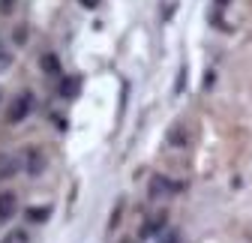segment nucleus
Instances as JSON below:
<instances>
[{
  "label": "nucleus",
  "instance_id": "1",
  "mask_svg": "<svg viewBox=\"0 0 252 243\" xmlns=\"http://www.w3.org/2000/svg\"><path fill=\"white\" fill-rule=\"evenodd\" d=\"M15 210H18V198H15L12 192H3V195H0V222L12 219Z\"/></svg>",
  "mask_w": 252,
  "mask_h": 243
},
{
  "label": "nucleus",
  "instance_id": "2",
  "mask_svg": "<svg viewBox=\"0 0 252 243\" xmlns=\"http://www.w3.org/2000/svg\"><path fill=\"white\" fill-rule=\"evenodd\" d=\"M30 102H33V99H30V93H21V96L12 102V108H9V120H12V123H18V120L30 111Z\"/></svg>",
  "mask_w": 252,
  "mask_h": 243
},
{
  "label": "nucleus",
  "instance_id": "3",
  "mask_svg": "<svg viewBox=\"0 0 252 243\" xmlns=\"http://www.w3.org/2000/svg\"><path fill=\"white\" fill-rule=\"evenodd\" d=\"M18 171V159L12 153H0V180H9Z\"/></svg>",
  "mask_w": 252,
  "mask_h": 243
},
{
  "label": "nucleus",
  "instance_id": "4",
  "mask_svg": "<svg viewBox=\"0 0 252 243\" xmlns=\"http://www.w3.org/2000/svg\"><path fill=\"white\" fill-rule=\"evenodd\" d=\"M0 243H30V234H27L24 228H12L3 240H0Z\"/></svg>",
  "mask_w": 252,
  "mask_h": 243
},
{
  "label": "nucleus",
  "instance_id": "5",
  "mask_svg": "<svg viewBox=\"0 0 252 243\" xmlns=\"http://www.w3.org/2000/svg\"><path fill=\"white\" fill-rule=\"evenodd\" d=\"M27 159H30V165H27V171H30V174H36V171L42 168V156H39V150H27Z\"/></svg>",
  "mask_w": 252,
  "mask_h": 243
},
{
  "label": "nucleus",
  "instance_id": "6",
  "mask_svg": "<svg viewBox=\"0 0 252 243\" xmlns=\"http://www.w3.org/2000/svg\"><path fill=\"white\" fill-rule=\"evenodd\" d=\"M84 3H96V0H84Z\"/></svg>",
  "mask_w": 252,
  "mask_h": 243
}]
</instances>
